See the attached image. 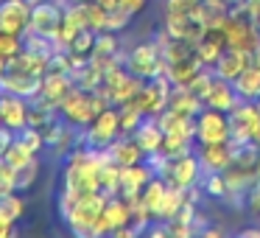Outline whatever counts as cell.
<instances>
[{"instance_id": "cell-1", "label": "cell", "mask_w": 260, "mask_h": 238, "mask_svg": "<svg viewBox=\"0 0 260 238\" xmlns=\"http://www.w3.org/2000/svg\"><path fill=\"white\" fill-rule=\"evenodd\" d=\"M107 160H112L107 148H92V146H76L64 157L62 191H59V199H56L59 213L64 207H70L84 193L101 191V165Z\"/></svg>"}, {"instance_id": "cell-2", "label": "cell", "mask_w": 260, "mask_h": 238, "mask_svg": "<svg viewBox=\"0 0 260 238\" xmlns=\"http://www.w3.org/2000/svg\"><path fill=\"white\" fill-rule=\"evenodd\" d=\"M107 107H109V98L104 96V93H98V90L87 93V90H81V87L73 84V90L62 98V104H59V115H62L68 124L79 126V129H87V126L92 124V118Z\"/></svg>"}, {"instance_id": "cell-3", "label": "cell", "mask_w": 260, "mask_h": 238, "mask_svg": "<svg viewBox=\"0 0 260 238\" xmlns=\"http://www.w3.org/2000/svg\"><path fill=\"white\" fill-rule=\"evenodd\" d=\"M104 204H107V193H101V191L84 193V196H79L70 207H64L62 213H59V219H62L64 224L70 227V232H76V235H92V227H95Z\"/></svg>"}, {"instance_id": "cell-4", "label": "cell", "mask_w": 260, "mask_h": 238, "mask_svg": "<svg viewBox=\"0 0 260 238\" xmlns=\"http://www.w3.org/2000/svg\"><path fill=\"white\" fill-rule=\"evenodd\" d=\"M218 28L226 37V48H238V51H246V53H254L260 48V28L249 14L230 9Z\"/></svg>"}, {"instance_id": "cell-5", "label": "cell", "mask_w": 260, "mask_h": 238, "mask_svg": "<svg viewBox=\"0 0 260 238\" xmlns=\"http://www.w3.org/2000/svg\"><path fill=\"white\" fill-rule=\"evenodd\" d=\"M123 65L129 73L140 76V79H154V76H162L168 70V62L162 59V51L154 40L137 42L129 53H123Z\"/></svg>"}, {"instance_id": "cell-6", "label": "cell", "mask_w": 260, "mask_h": 238, "mask_svg": "<svg viewBox=\"0 0 260 238\" xmlns=\"http://www.w3.org/2000/svg\"><path fill=\"white\" fill-rule=\"evenodd\" d=\"M64 3L68 0H40V3H31V20H28L25 34H40V37L56 40V31L64 20Z\"/></svg>"}, {"instance_id": "cell-7", "label": "cell", "mask_w": 260, "mask_h": 238, "mask_svg": "<svg viewBox=\"0 0 260 238\" xmlns=\"http://www.w3.org/2000/svg\"><path fill=\"white\" fill-rule=\"evenodd\" d=\"M118 137H120V109L115 104H109L84 129V143L92 148H109Z\"/></svg>"}, {"instance_id": "cell-8", "label": "cell", "mask_w": 260, "mask_h": 238, "mask_svg": "<svg viewBox=\"0 0 260 238\" xmlns=\"http://www.w3.org/2000/svg\"><path fill=\"white\" fill-rule=\"evenodd\" d=\"M232 143H257L260 137V101H241L230 112Z\"/></svg>"}, {"instance_id": "cell-9", "label": "cell", "mask_w": 260, "mask_h": 238, "mask_svg": "<svg viewBox=\"0 0 260 238\" xmlns=\"http://www.w3.org/2000/svg\"><path fill=\"white\" fill-rule=\"evenodd\" d=\"M171 90H174V84H171L168 76H154V79H146L140 87V93H137L135 98H132V104H135L137 109H140L143 115H154L157 118L162 109H168V98H171Z\"/></svg>"}, {"instance_id": "cell-10", "label": "cell", "mask_w": 260, "mask_h": 238, "mask_svg": "<svg viewBox=\"0 0 260 238\" xmlns=\"http://www.w3.org/2000/svg\"><path fill=\"white\" fill-rule=\"evenodd\" d=\"M193 137H196V146L232 140L230 115L221 112V109H213V107H202V112L196 115V135Z\"/></svg>"}, {"instance_id": "cell-11", "label": "cell", "mask_w": 260, "mask_h": 238, "mask_svg": "<svg viewBox=\"0 0 260 238\" xmlns=\"http://www.w3.org/2000/svg\"><path fill=\"white\" fill-rule=\"evenodd\" d=\"M126 224H132V204H129V199H123L120 193L107 196V204H104L95 227H92V238L112 235L115 230H120V227H126Z\"/></svg>"}, {"instance_id": "cell-12", "label": "cell", "mask_w": 260, "mask_h": 238, "mask_svg": "<svg viewBox=\"0 0 260 238\" xmlns=\"http://www.w3.org/2000/svg\"><path fill=\"white\" fill-rule=\"evenodd\" d=\"M73 84H76V81H73V76H70V73L51 68L45 76H42V87H40V93L31 98V104H40V107H48V109H59L62 98L73 90Z\"/></svg>"}, {"instance_id": "cell-13", "label": "cell", "mask_w": 260, "mask_h": 238, "mask_svg": "<svg viewBox=\"0 0 260 238\" xmlns=\"http://www.w3.org/2000/svg\"><path fill=\"white\" fill-rule=\"evenodd\" d=\"M162 176L171 182V185L185 188V191H187V188H193V185H199V182H202L204 168H202V163H199V154L190 152V154H185V157L171 160L168 171H165Z\"/></svg>"}, {"instance_id": "cell-14", "label": "cell", "mask_w": 260, "mask_h": 238, "mask_svg": "<svg viewBox=\"0 0 260 238\" xmlns=\"http://www.w3.org/2000/svg\"><path fill=\"white\" fill-rule=\"evenodd\" d=\"M31 20V0H0V34H25Z\"/></svg>"}, {"instance_id": "cell-15", "label": "cell", "mask_w": 260, "mask_h": 238, "mask_svg": "<svg viewBox=\"0 0 260 238\" xmlns=\"http://www.w3.org/2000/svg\"><path fill=\"white\" fill-rule=\"evenodd\" d=\"M202 101H204V107L221 109V112H226V115H230L232 109H235L238 104L243 101V98L238 96V90H235V84H232V81H226V79H218V76H213V81H210V87L204 90Z\"/></svg>"}, {"instance_id": "cell-16", "label": "cell", "mask_w": 260, "mask_h": 238, "mask_svg": "<svg viewBox=\"0 0 260 238\" xmlns=\"http://www.w3.org/2000/svg\"><path fill=\"white\" fill-rule=\"evenodd\" d=\"M28 109H31L28 98L0 90V124H6L14 132L25 129L28 126Z\"/></svg>"}, {"instance_id": "cell-17", "label": "cell", "mask_w": 260, "mask_h": 238, "mask_svg": "<svg viewBox=\"0 0 260 238\" xmlns=\"http://www.w3.org/2000/svg\"><path fill=\"white\" fill-rule=\"evenodd\" d=\"M199 154V163H202L204 174H215L221 171L224 174L232 163V154H235V143L226 140V143H204V146H196Z\"/></svg>"}, {"instance_id": "cell-18", "label": "cell", "mask_w": 260, "mask_h": 238, "mask_svg": "<svg viewBox=\"0 0 260 238\" xmlns=\"http://www.w3.org/2000/svg\"><path fill=\"white\" fill-rule=\"evenodd\" d=\"M154 168L148 163H137V165H120V196L123 199H137L143 193V188L151 182Z\"/></svg>"}, {"instance_id": "cell-19", "label": "cell", "mask_w": 260, "mask_h": 238, "mask_svg": "<svg viewBox=\"0 0 260 238\" xmlns=\"http://www.w3.org/2000/svg\"><path fill=\"white\" fill-rule=\"evenodd\" d=\"M42 87L40 76H28V73H20V70H6L3 79H0V90L3 93H14V96H23V98H34Z\"/></svg>"}, {"instance_id": "cell-20", "label": "cell", "mask_w": 260, "mask_h": 238, "mask_svg": "<svg viewBox=\"0 0 260 238\" xmlns=\"http://www.w3.org/2000/svg\"><path fill=\"white\" fill-rule=\"evenodd\" d=\"M249 62H252V53L238 51V48H226V51L218 56V62L213 65V73L218 76V79L235 81L238 76L243 73V68H246Z\"/></svg>"}, {"instance_id": "cell-21", "label": "cell", "mask_w": 260, "mask_h": 238, "mask_svg": "<svg viewBox=\"0 0 260 238\" xmlns=\"http://www.w3.org/2000/svg\"><path fill=\"white\" fill-rule=\"evenodd\" d=\"M6 70H20V73L40 76V79H42V76L51 70V56H42V53H37V51L23 48L17 56H12V59L6 62Z\"/></svg>"}, {"instance_id": "cell-22", "label": "cell", "mask_w": 260, "mask_h": 238, "mask_svg": "<svg viewBox=\"0 0 260 238\" xmlns=\"http://www.w3.org/2000/svg\"><path fill=\"white\" fill-rule=\"evenodd\" d=\"M132 137L140 143V148L146 152V157H148V154H157L159 148H162L165 132H162V126L157 124V118H154V115H146V118H143V124L135 129V135H132Z\"/></svg>"}, {"instance_id": "cell-23", "label": "cell", "mask_w": 260, "mask_h": 238, "mask_svg": "<svg viewBox=\"0 0 260 238\" xmlns=\"http://www.w3.org/2000/svg\"><path fill=\"white\" fill-rule=\"evenodd\" d=\"M109 157L115 160L118 165H137V163H146V152L140 148V143L135 140L132 135H120L112 146L107 148Z\"/></svg>"}, {"instance_id": "cell-24", "label": "cell", "mask_w": 260, "mask_h": 238, "mask_svg": "<svg viewBox=\"0 0 260 238\" xmlns=\"http://www.w3.org/2000/svg\"><path fill=\"white\" fill-rule=\"evenodd\" d=\"M157 124L162 126L165 135H185V137L196 135V118L174 112V109H162V112L157 115ZM193 140H196V137H193Z\"/></svg>"}, {"instance_id": "cell-25", "label": "cell", "mask_w": 260, "mask_h": 238, "mask_svg": "<svg viewBox=\"0 0 260 238\" xmlns=\"http://www.w3.org/2000/svg\"><path fill=\"white\" fill-rule=\"evenodd\" d=\"M232 84H235L238 96H241L243 101H260V65L252 59Z\"/></svg>"}, {"instance_id": "cell-26", "label": "cell", "mask_w": 260, "mask_h": 238, "mask_svg": "<svg viewBox=\"0 0 260 238\" xmlns=\"http://www.w3.org/2000/svg\"><path fill=\"white\" fill-rule=\"evenodd\" d=\"M104 65L101 62H95V59H87V65L84 68H79V70H73V81H76V87H81V90H87V93H95V90H101V84H104Z\"/></svg>"}, {"instance_id": "cell-27", "label": "cell", "mask_w": 260, "mask_h": 238, "mask_svg": "<svg viewBox=\"0 0 260 238\" xmlns=\"http://www.w3.org/2000/svg\"><path fill=\"white\" fill-rule=\"evenodd\" d=\"M202 107H204V101L193 90H187V87H174V90H171L168 109H174V112H182V115L196 118V115L202 112Z\"/></svg>"}, {"instance_id": "cell-28", "label": "cell", "mask_w": 260, "mask_h": 238, "mask_svg": "<svg viewBox=\"0 0 260 238\" xmlns=\"http://www.w3.org/2000/svg\"><path fill=\"white\" fill-rule=\"evenodd\" d=\"M202 68H207V65H202V59H199L196 53H193V56H187V59H179V62L168 65L165 76L171 79V84H174V87H185L187 81H190Z\"/></svg>"}, {"instance_id": "cell-29", "label": "cell", "mask_w": 260, "mask_h": 238, "mask_svg": "<svg viewBox=\"0 0 260 238\" xmlns=\"http://www.w3.org/2000/svg\"><path fill=\"white\" fill-rule=\"evenodd\" d=\"M190 152H196V140H193V137H185V135H165L162 148H159V154H165L168 160L185 157V154H190Z\"/></svg>"}, {"instance_id": "cell-30", "label": "cell", "mask_w": 260, "mask_h": 238, "mask_svg": "<svg viewBox=\"0 0 260 238\" xmlns=\"http://www.w3.org/2000/svg\"><path fill=\"white\" fill-rule=\"evenodd\" d=\"M34 157H37V154L31 152V148L25 146V143L20 140V137H14V143L6 148V154H3V160H6V163L12 165V168H17V171L23 168V165H28Z\"/></svg>"}, {"instance_id": "cell-31", "label": "cell", "mask_w": 260, "mask_h": 238, "mask_svg": "<svg viewBox=\"0 0 260 238\" xmlns=\"http://www.w3.org/2000/svg\"><path fill=\"white\" fill-rule=\"evenodd\" d=\"M118 191H120V165L115 160H107L101 165V193L115 196Z\"/></svg>"}, {"instance_id": "cell-32", "label": "cell", "mask_w": 260, "mask_h": 238, "mask_svg": "<svg viewBox=\"0 0 260 238\" xmlns=\"http://www.w3.org/2000/svg\"><path fill=\"white\" fill-rule=\"evenodd\" d=\"M202 188H204V196H210V199H226L230 196V185H226V176L221 174V171L204 174L202 176Z\"/></svg>"}, {"instance_id": "cell-33", "label": "cell", "mask_w": 260, "mask_h": 238, "mask_svg": "<svg viewBox=\"0 0 260 238\" xmlns=\"http://www.w3.org/2000/svg\"><path fill=\"white\" fill-rule=\"evenodd\" d=\"M118 109H120V135H135V129L143 124V118H146V115H143L132 101L129 104H120Z\"/></svg>"}, {"instance_id": "cell-34", "label": "cell", "mask_w": 260, "mask_h": 238, "mask_svg": "<svg viewBox=\"0 0 260 238\" xmlns=\"http://www.w3.org/2000/svg\"><path fill=\"white\" fill-rule=\"evenodd\" d=\"M12 193H17V168H12L0 157V199L12 196Z\"/></svg>"}, {"instance_id": "cell-35", "label": "cell", "mask_w": 260, "mask_h": 238, "mask_svg": "<svg viewBox=\"0 0 260 238\" xmlns=\"http://www.w3.org/2000/svg\"><path fill=\"white\" fill-rule=\"evenodd\" d=\"M95 34H98V31H92V28H81L79 34H76V40L70 42V48H68V51L81 53V56H90V53H92V48H95Z\"/></svg>"}, {"instance_id": "cell-36", "label": "cell", "mask_w": 260, "mask_h": 238, "mask_svg": "<svg viewBox=\"0 0 260 238\" xmlns=\"http://www.w3.org/2000/svg\"><path fill=\"white\" fill-rule=\"evenodd\" d=\"M37 176H40V154H37L28 165H23V168L17 171V191H28V188H34Z\"/></svg>"}, {"instance_id": "cell-37", "label": "cell", "mask_w": 260, "mask_h": 238, "mask_svg": "<svg viewBox=\"0 0 260 238\" xmlns=\"http://www.w3.org/2000/svg\"><path fill=\"white\" fill-rule=\"evenodd\" d=\"M17 137H20V140H23L34 154H40L42 148H45V135H42V129H37V126H25V129H20Z\"/></svg>"}, {"instance_id": "cell-38", "label": "cell", "mask_w": 260, "mask_h": 238, "mask_svg": "<svg viewBox=\"0 0 260 238\" xmlns=\"http://www.w3.org/2000/svg\"><path fill=\"white\" fill-rule=\"evenodd\" d=\"M23 37L20 34H0V56L6 59H12V56H17L20 51H23Z\"/></svg>"}, {"instance_id": "cell-39", "label": "cell", "mask_w": 260, "mask_h": 238, "mask_svg": "<svg viewBox=\"0 0 260 238\" xmlns=\"http://www.w3.org/2000/svg\"><path fill=\"white\" fill-rule=\"evenodd\" d=\"M107 9L104 6H98L95 0L92 3H87V28H92V31H104L107 28Z\"/></svg>"}, {"instance_id": "cell-40", "label": "cell", "mask_w": 260, "mask_h": 238, "mask_svg": "<svg viewBox=\"0 0 260 238\" xmlns=\"http://www.w3.org/2000/svg\"><path fill=\"white\" fill-rule=\"evenodd\" d=\"M213 68H202V70H199V73L196 76H193V79L190 81H187V90H193V93H196V96L199 98H202L204 96V90H207V87H210V81H213Z\"/></svg>"}, {"instance_id": "cell-41", "label": "cell", "mask_w": 260, "mask_h": 238, "mask_svg": "<svg viewBox=\"0 0 260 238\" xmlns=\"http://www.w3.org/2000/svg\"><path fill=\"white\" fill-rule=\"evenodd\" d=\"M129 23H132V14L129 12H123V9H112V12L107 14V28H104V31H115V34H120Z\"/></svg>"}, {"instance_id": "cell-42", "label": "cell", "mask_w": 260, "mask_h": 238, "mask_svg": "<svg viewBox=\"0 0 260 238\" xmlns=\"http://www.w3.org/2000/svg\"><path fill=\"white\" fill-rule=\"evenodd\" d=\"M0 204L6 207V213L12 216L14 221H20L25 216V199L20 196V193H12V196H6V199H0Z\"/></svg>"}, {"instance_id": "cell-43", "label": "cell", "mask_w": 260, "mask_h": 238, "mask_svg": "<svg viewBox=\"0 0 260 238\" xmlns=\"http://www.w3.org/2000/svg\"><path fill=\"white\" fill-rule=\"evenodd\" d=\"M243 207H246L254 219H260V180L254 182V185L249 188V193L243 196Z\"/></svg>"}, {"instance_id": "cell-44", "label": "cell", "mask_w": 260, "mask_h": 238, "mask_svg": "<svg viewBox=\"0 0 260 238\" xmlns=\"http://www.w3.org/2000/svg\"><path fill=\"white\" fill-rule=\"evenodd\" d=\"M168 235H174V238H187V235H193V232L199 230L196 224H187V221H179V219H174V221H168Z\"/></svg>"}, {"instance_id": "cell-45", "label": "cell", "mask_w": 260, "mask_h": 238, "mask_svg": "<svg viewBox=\"0 0 260 238\" xmlns=\"http://www.w3.org/2000/svg\"><path fill=\"white\" fill-rule=\"evenodd\" d=\"M14 224H17V221L12 219V216L6 213V207H3V204H0V238H9L14 232Z\"/></svg>"}, {"instance_id": "cell-46", "label": "cell", "mask_w": 260, "mask_h": 238, "mask_svg": "<svg viewBox=\"0 0 260 238\" xmlns=\"http://www.w3.org/2000/svg\"><path fill=\"white\" fill-rule=\"evenodd\" d=\"M146 6H148V0H118V9L129 12L132 17H137V14H140Z\"/></svg>"}, {"instance_id": "cell-47", "label": "cell", "mask_w": 260, "mask_h": 238, "mask_svg": "<svg viewBox=\"0 0 260 238\" xmlns=\"http://www.w3.org/2000/svg\"><path fill=\"white\" fill-rule=\"evenodd\" d=\"M14 137H17V132L9 129L6 124H0V157H3V154H6V148L14 143Z\"/></svg>"}, {"instance_id": "cell-48", "label": "cell", "mask_w": 260, "mask_h": 238, "mask_svg": "<svg viewBox=\"0 0 260 238\" xmlns=\"http://www.w3.org/2000/svg\"><path fill=\"white\" fill-rule=\"evenodd\" d=\"M98 6H104L107 12H112V9H118V0H95Z\"/></svg>"}, {"instance_id": "cell-49", "label": "cell", "mask_w": 260, "mask_h": 238, "mask_svg": "<svg viewBox=\"0 0 260 238\" xmlns=\"http://www.w3.org/2000/svg\"><path fill=\"white\" fill-rule=\"evenodd\" d=\"M241 235H243V238H257L260 230H257V227H249V230H241Z\"/></svg>"}, {"instance_id": "cell-50", "label": "cell", "mask_w": 260, "mask_h": 238, "mask_svg": "<svg viewBox=\"0 0 260 238\" xmlns=\"http://www.w3.org/2000/svg\"><path fill=\"white\" fill-rule=\"evenodd\" d=\"M3 73H6V59L0 56V79H3Z\"/></svg>"}, {"instance_id": "cell-51", "label": "cell", "mask_w": 260, "mask_h": 238, "mask_svg": "<svg viewBox=\"0 0 260 238\" xmlns=\"http://www.w3.org/2000/svg\"><path fill=\"white\" fill-rule=\"evenodd\" d=\"M252 59H254V62H257V65H260V48H257V51H254V53H252Z\"/></svg>"}, {"instance_id": "cell-52", "label": "cell", "mask_w": 260, "mask_h": 238, "mask_svg": "<svg viewBox=\"0 0 260 238\" xmlns=\"http://www.w3.org/2000/svg\"><path fill=\"white\" fill-rule=\"evenodd\" d=\"M70 3H92V0H70Z\"/></svg>"}, {"instance_id": "cell-53", "label": "cell", "mask_w": 260, "mask_h": 238, "mask_svg": "<svg viewBox=\"0 0 260 238\" xmlns=\"http://www.w3.org/2000/svg\"><path fill=\"white\" fill-rule=\"evenodd\" d=\"M187 3H190V6H193V3H204V0H187Z\"/></svg>"}, {"instance_id": "cell-54", "label": "cell", "mask_w": 260, "mask_h": 238, "mask_svg": "<svg viewBox=\"0 0 260 238\" xmlns=\"http://www.w3.org/2000/svg\"><path fill=\"white\" fill-rule=\"evenodd\" d=\"M257 180H260V157H257Z\"/></svg>"}]
</instances>
